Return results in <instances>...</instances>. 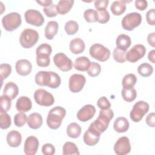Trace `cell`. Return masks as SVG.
<instances>
[{"instance_id": "cell-43", "label": "cell", "mask_w": 155, "mask_h": 155, "mask_svg": "<svg viewBox=\"0 0 155 155\" xmlns=\"http://www.w3.org/2000/svg\"><path fill=\"white\" fill-rule=\"evenodd\" d=\"M12 99L6 95H1L0 97V105L1 109H2L5 111H8L11 108Z\"/></svg>"}, {"instance_id": "cell-46", "label": "cell", "mask_w": 155, "mask_h": 155, "mask_svg": "<svg viewBox=\"0 0 155 155\" xmlns=\"http://www.w3.org/2000/svg\"><path fill=\"white\" fill-rule=\"evenodd\" d=\"M97 105L101 110H106L110 108L111 104L105 96H102L98 99Z\"/></svg>"}, {"instance_id": "cell-9", "label": "cell", "mask_w": 155, "mask_h": 155, "mask_svg": "<svg viewBox=\"0 0 155 155\" xmlns=\"http://www.w3.org/2000/svg\"><path fill=\"white\" fill-rule=\"evenodd\" d=\"M33 96L36 104L41 106L49 107L54 103V98L52 94L43 88L37 89Z\"/></svg>"}, {"instance_id": "cell-39", "label": "cell", "mask_w": 155, "mask_h": 155, "mask_svg": "<svg viewBox=\"0 0 155 155\" xmlns=\"http://www.w3.org/2000/svg\"><path fill=\"white\" fill-rule=\"evenodd\" d=\"M84 18L88 22H95L97 21V12L93 8L86 10L84 12Z\"/></svg>"}, {"instance_id": "cell-41", "label": "cell", "mask_w": 155, "mask_h": 155, "mask_svg": "<svg viewBox=\"0 0 155 155\" xmlns=\"http://www.w3.org/2000/svg\"><path fill=\"white\" fill-rule=\"evenodd\" d=\"M12 73V67L8 64H1L0 65V78L1 85L3 81L5 79Z\"/></svg>"}, {"instance_id": "cell-47", "label": "cell", "mask_w": 155, "mask_h": 155, "mask_svg": "<svg viewBox=\"0 0 155 155\" xmlns=\"http://www.w3.org/2000/svg\"><path fill=\"white\" fill-rule=\"evenodd\" d=\"M42 153L44 155H53L55 153V148L51 143H45L42 147Z\"/></svg>"}, {"instance_id": "cell-14", "label": "cell", "mask_w": 155, "mask_h": 155, "mask_svg": "<svg viewBox=\"0 0 155 155\" xmlns=\"http://www.w3.org/2000/svg\"><path fill=\"white\" fill-rule=\"evenodd\" d=\"M131 147L128 137L122 136L119 137L114 145V151L117 155H125L131 151Z\"/></svg>"}, {"instance_id": "cell-49", "label": "cell", "mask_w": 155, "mask_h": 155, "mask_svg": "<svg viewBox=\"0 0 155 155\" xmlns=\"http://www.w3.org/2000/svg\"><path fill=\"white\" fill-rule=\"evenodd\" d=\"M154 8H151L146 13L147 22L151 25H154Z\"/></svg>"}, {"instance_id": "cell-51", "label": "cell", "mask_w": 155, "mask_h": 155, "mask_svg": "<svg viewBox=\"0 0 155 155\" xmlns=\"http://www.w3.org/2000/svg\"><path fill=\"white\" fill-rule=\"evenodd\" d=\"M147 124L151 127H155V114L154 113L152 112L148 114L145 119Z\"/></svg>"}, {"instance_id": "cell-17", "label": "cell", "mask_w": 155, "mask_h": 155, "mask_svg": "<svg viewBox=\"0 0 155 155\" xmlns=\"http://www.w3.org/2000/svg\"><path fill=\"white\" fill-rule=\"evenodd\" d=\"M16 73L22 76L28 75L32 70V65L27 59H19L15 64Z\"/></svg>"}, {"instance_id": "cell-24", "label": "cell", "mask_w": 155, "mask_h": 155, "mask_svg": "<svg viewBox=\"0 0 155 155\" xmlns=\"http://www.w3.org/2000/svg\"><path fill=\"white\" fill-rule=\"evenodd\" d=\"M59 28V24L56 21H49L44 30L45 38L48 40H51L56 36Z\"/></svg>"}, {"instance_id": "cell-31", "label": "cell", "mask_w": 155, "mask_h": 155, "mask_svg": "<svg viewBox=\"0 0 155 155\" xmlns=\"http://www.w3.org/2000/svg\"><path fill=\"white\" fill-rule=\"evenodd\" d=\"M121 95L126 102L133 101L137 96L136 90L133 87H123L121 91Z\"/></svg>"}, {"instance_id": "cell-37", "label": "cell", "mask_w": 155, "mask_h": 155, "mask_svg": "<svg viewBox=\"0 0 155 155\" xmlns=\"http://www.w3.org/2000/svg\"><path fill=\"white\" fill-rule=\"evenodd\" d=\"M64 29L68 35H73L79 30V25L75 21L70 20L65 23Z\"/></svg>"}, {"instance_id": "cell-11", "label": "cell", "mask_w": 155, "mask_h": 155, "mask_svg": "<svg viewBox=\"0 0 155 155\" xmlns=\"http://www.w3.org/2000/svg\"><path fill=\"white\" fill-rule=\"evenodd\" d=\"M24 17L27 23L36 27L42 26L45 21L42 13L35 9L27 10L24 13Z\"/></svg>"}, {"instance_id": "cell-12", "label": "cell", "mask_w": 155, "mask_h": 155, "mask_svg": "<svg viewBox=\"0 0 155 155\" xmlns=\"http://www.w3.org/2000/svg\"><path fill=\"white\" fill-rule=\"evenodd\" d=\"M85 83L86 78L84 75L81 74H73L69 78V90L74 93H78L82 90Z\"/></svg>"}, {"instance_id": "cell-2", "label": "cell", "mask_w": 155, "mask_h": 155, "mask_svg": "<svg viewBox=\"0 0 155 155\" xmlns=\"http://www.w3.org/2000/svg\"><path fill=\"white\" fill-rule=\"evenodd\" d=\"M113 117L114 113L111 109L101 110L99 116L94 122L90 124L89 127L101 134L108 128L109 123Z\"/></svg>"}, {"instance_id": "cell-34", "label": "cell", "mask_w": 155, "mask_h": 155, "mask_svg": "<svg viewBox=\"0 0 155 155\" xmlns=\"http://www.w3.org/2000/svg\"><path fill=\"white\" fill-rule=\"evenodd\" d=\"M137 72L142 77H148L153 74V66L148 63H142L139 65Z\"/></svg>"}, {"instance_id": "cell-53", "label": "cell", "mask_w": 155, "mask_h": 155, "mask_svg": "<svg viewBox=\"0 0 155 155\" xmlns=\"http://www.w3.org/2000/svg\"><path fill=\"white\" fill-rule=\"evenodd\" d=\"M36 2L38 3L40 5L43 6L44 7H48L53 4V1L51 0H44V1H36Z\"/></svg>"}, {"instance_id": "cell-5", "label": "cell", "mask_w": 155, "mask_h": 155, "mask_svg": "<svg viewBox=\"0 0 155 155\" xmlns=\"http://www.w3.org/2000/svg\"><path fill=\"white\" fill-rule=\"evenodd\" d=\"M21 16L17 12H11L2 18V26L7 31L15 30L21 25Z\"/></svg>"}, {"instance_id": "cell-19", "label": "cell", "mask_w": 155, "mask_h": 155, "mask_svg": "<svg viewBox=\"0 0 155 155\" xmlns=\"http://www.w3.org/2000/svg\"><path fill=\"white\" fill-rule=\"evenodd\" d=\"M6 140L8 145L13 148L18 147L22 142L21 134L16 130L10 131L6 137Z\"/></svg>"}, {"instance_id": "cell-25", "label": "cell", "mask_w": 155, "mask_h": 155, "mask_svg": "<svg viewBox=\"0 0 155 155\" xmlns=\"http://www.w3.org/2000/svg\"><path fill=\"white\" fill-rule=\"evenodd\" d=\"M19 93V88L18 85L13 82H7L3 90V94L8 96L12 100L14 99Z\"/></svg>"}, {"instance_id": "cell-10", "label": "cell", "mask_w": 155, "mask_h": 155, "mask_svg": "<svg viewBox=\"0 0 155 155\" xmlns=\"http://www.w3.org/2000/svg\"><path fill=\"white\" fill-rule=\"evenodd\" d=\"M54 65L62 71H68L73 68V62L67 55L62 52L56 53L53 58Z\"/></svg>"}, {"instance_id": "cell-15", "label": "cell", "mask_w": 155, "mask_h": 155, "mask_svg": "<svg viewBox=\"0 0 155 155\" xmlns=\"http://www.w3.org/2000/svg\"><path fill=\"white\" fill-rule=\"evenodd\" d=\"M96 113V108L91 104L83 106L77 113L76 117L81 122H87L93 117Z\"/></svg>"}, {"instance_id": "cell-1", "label": "cell", "mask_w": 155, "mask_h": 155, "mask_svg": "<svg viewBox=\"0 0 155 155\" xmlns=\"http://www.w3.org/2000/svg\"><path fill=\"white\" fill-rule=\"evenodd\" d=\"M36 84L39 86H47L51 88H57L61 83L58 74L50 71H39L35 76Z\"/></svg>"}, {"instance_id": "cell-20", "label": "cell", "mask_w": 155, "mask_h": 155, "mask_svg": "<svg viewBox=\"0 0 155 155\" xmlns=\"http://www.w3.org/2000/svg\"><path fill=\"white\" fill-rule=\"evenodd\" d=\"M31 101L29 97L27 96H21L16 101V108L19 112H27L31 110Z\"/></svg>"}, {"instance_id": "cell-54", "label": "cell", "mask_w": 155, "mask_h": 155, "mask_svg": "<svg viewBox=\"0 0 155 155\" xmlns=\"http://www.w3.org/2000/svg\"><path fill=\"white\" fill-rule=\"evenodd\" d=\"M154 54H155V51L154 50H151L148 54V60L151 62L153 64H154L155 63V61H154Z\"/></svg>"}, {"instance_id": "cell-18", "label": "cell", "mask_w": 155, "mask_h": 155, "mask_svg": "<svg viewBox=\"0 0 155 155\" xmlns=\"http://www.w3.org/2000/svg\"><path fill=\"white\" fill-rule=\"evenodd\" d=\"M101 134L90 127L85 131L83 136L84 143L88 146H94L97 144L100 139Z\"/></svg>"}, {"instance_id": "cell-44", "label": "cell", "mask_w": 155, "mask_h": 155, "mask_svg": "<svg viewBox=\"0 0 155 155\" xmlns=\"http://www.w3.org/2000/svg\"><path fill=\"white\" fill-rule=\"evenodd\" d=\"M97 12V22L101 24H105L108 22L110 16L106 9L98 10Z\"/></svg>"}, {"instance_id": "cell-45", "label": "cell", "mask_w": 155, "mask_h": 155, "mask_svg": "<svg viewBox=\"0 0 155 155\" xmlns=\"http://www.w3.org/2000/svg\"><path fill=\"white\" fill-rule=\"evenodd\" d=\"M43 11L45 15L49 18L55 17L58 14L56 10V5H55L54 4H52L48 7H44Z\"/></svg>"}, {"instance_id": "cell-30", "label": "cell", "mask_w": 155, "mask_h": 155, "mask_svg": "<svg viewBox=\"0 0 155 155\" xmlns=\"http://www.w3.org/2000/svg\"><path fill=\"white\" fill-rule=\"evenodd\" d=\"M81 127L76 122H71L67 127V134L68 137L76 139L79 137L81 133Z\"/></svg>"}, {"instance_id": "cell-35", "label": "cell", "mask_w": 155, "mask_h": 155, "mask_svg": "<svg viewBox=\"0 0 155 155\" xmlns=\"http://www.w3.org/2000/svg\"><path fill=\"white\" fill-rule=\"evenodd\" d=\"M36 64L40 67H47L50 65V55L46 53H36Z\"/></svg>"}, {"instance_id": "cell-29", "label": "cell", "mask_w": 155, "mask_h": 155, "mask_svg": "<svg viewBox=\"0 0 155 155\" xmlns=\"http://www.w3.org/2000/svg\"><path fill=\"white\" fill-rule=\"evenodd\" d=\"M74 4L73 0H61L56 5L58 13L65 15L70 12Z\"/></svg>"}, {"instance_id": "cell-7", "label": "cell", "mask_w": 155, "mask_h": 155, "mask_svg": "<svg viewBox=\"0 0 155 155\" xmlns=\"http://www.w3.org/2000/svg\"><path fill=\"white\" fill-rule=\"evenodd\" d=\"M89 53L93 58L101 62L107 61L111 54L110 50L108 48L99 43H96L91 45Z\"/></svg>"}, {"instance_id": "cell-38", "label": "cell", "mask_w": 155, "mask_h": 155, "mask_svg": "<svg viewBox=\"0 0 155 155\" xmlns=\"http://www.w3.org/2000/svg\"><path fill=\"white\" fill-rule=\"evenodd\" d=\"M127 51L118 48L117 47L114 48L113 51V57L115 61L119 63H124L126 61Z\"/></svg>"}, {"instance_id": "cell-42", "label": "cell", "mask_w": 155, "mask_h": 155, "mask_svg": "<svg viewBox=\"0 0 155 155\" xmlns=\"http://www.w3.org/2000/svg\"><path fill=\"white\" fill-rule=\"evenodd\" d=\"M27 121V115L23 113L20 112L16 114L14 116V124L18 127H22Z\"/></svg>"}, {"instance_id": "cell-33", "label": "cell", "mask_w": 155, "mask_h": 155, "mask_svg": "<svg viewBox=\"0 0 155 155\" xmlns=\"http://www.w3.org/2000/svg\"><path fill=\"white\" fill-rule=\"evenodd\" d=\"M12 120L10 116L2 109H0V127L1 129H7L11 126Z\"/></svg>"}, {"instance_id": "cell-23", "label": "cell", "mask_w": 155, "mask_h": 155, "mask_svg": "<svg viewBox=\"0 0 155 155\" xmlns=\"http://www.w3.org/2000/svg\"><path fill=\"white\" fill-rule=\"evenodd\" d=\"M114 130L119 133L126 132L129 128V122L127 118L119 117L116 118L113 124Z\"/></svg>"}, {"instance_id": "cell-6", "label": "cell", "mask_w": 155, "mask_h": 155, "mask_svg": "<svg viewBox=\"0 0 155 155\" xmlns=\"http://www.w3.org/2000/svg\"><path fill=\"white\" fill-rule=\"evenodd\" d=\"M149 108L150 105L147 102L143 101H137L134 104L130 113V119L134 122H139L148 113Z\"/></svg>"}, {"instance_id": "cell-48", "label": "cell", "mask_w": 155, "mask_h": 155, "mask_svg": "<svg viewBox=\"0 0 155 155\" xmlns=\"http://www.w3.org/2000/svg\"><path fill=\"white\" fill-rule=\"evenodd\" d=\"M109 3L108 0H96L94 2V5L97 11L106 9Z\"/></svg>"}, {"instance_id": "cell-40", "label": "cell", "mask_w": 155, "mask_h": 155, "mask_svg": "<svg viewBox=\"0 0 155 155\" xmlns=\"http://www.w3.org/2000/svg\"><path fill=\"white\" fill-rule=\"evenodd\" d=\"M88 75L91 77L97 76L101 71V67L99 64L96 62H92L90 63L88 70L86 71Z\"/></svg>"}, {"instance_id": "cell-28", "label": "cell", "mask_w": 155, "mask_h": 155, "mask_svg": "<svg viewBox=\"0 0 155 155\" xmlns=\"http://www.w3.org/2000/svg\"><path fill=\"white\" fill-rule=\"evenodd\" d=\"M91 62L86 56H79L77 58L74 62V67L76 70L85 71L88 70Z\"/></svg>"}, {"instance_id": "cell-16", "label": "cell", "mask_w": 155, "mask_h": 155, "mask_svg": "<svg viewBox=\"0 0 155 155\" xmlns=\"http://www.w3.org/2000/svg\"><path fill=\"white\" fill-rule=\"evenodd\" d=\"M39 142L38 138L34 136L27 137L24 145V152L26 155H35L38 150Z\"/></svg>"}, {"instance_id": "cell-21", "label": "cell", "mask_w": 155, "mask_h": 155, "mask_svg": "<svg viewBox=\"0 0 155 155\" xmlns=\"http://www.w3.org/2000/svg\"><path fill=\"white\" fill-rule=\"evenodd\" d=\"M85 48V44L84 41L79 38H75L73 39L69 44L70 50L74 54L82 53L84 51Z\"/></svg>"}, {"instance_id": "cell-36", "label": "cell", "mask_w": 155, "mask_h": 155, "mask_svg": "<svg viewBox=\"0 0 155 155\" xmlns=\"http://www.w3.org/2000/svg\"><path fill=\"white\" fill-rule=\"evenodd\" d=\"M137 82V77L134 74L129 73L125 75L122 81L123 87H133Z\"/></svg>"}, {"instance_id": "cell-52", "label": "cell", "mask_w": 155, "mask_h": 155, "mask_svg": "<svg viewBox=\"0 0 155 155\" xmlns=\"http://www.w3.org/2000/svg\"><path fill=\"white\" fill-rule=\"evenodd\" d=\"M154 32L149 33L148 36H147V42L148 43V44L153 47H155V39H154Z\"/></svg>"}, {"instance_id": "cell-8", "label": "cell", "mask_w": 155, "mask_h": 155, "mask_svg": "<svg viewBox=\"0 0 155 155\" xmlns=\"http://www.w3.org/2000/svg\"><path fill=\"white\" fill-rule=\"evenodd\" d=\"M142 16L137 12H131L127 14L121 22L122 28L127 31H132L142 22Z\"/></svg>"}, {"instance_id": "cell-50", "label": "cell", "mask_w": 155, "mask_h": 155, "mask_svg": "<svg viewBox=\"0 0 155 155\" xmlns=\"http://www.w3.org/2000/svg\"><path fill=\"white\" fill-rule=\"evenodd\" d=\"M134 4L136 8L140 11L145 10L148 6V2L145 0H136L134 2Z\"/></svg>"}, {"instance_id": "cell-26", "label": "cell", "mask_w": 155, "mask_h": 155, "mask_svg": "<svg viewBox=\"0 0 155 155\" xmlns=\"http://www.w3.org/2000/svg\"><path fill=\"white\" fill-rule=\"evenodd\" d=\"M127 1L125 0L122 1H114L110 5V10L112 13L116 16H119L123 14L127 8L126 2Z\"/></svg>"}, {"instance_id": "cell-4", "label": "cell", "mask_w": 155, "mask_h": 155, "mask_svg": "<svg viewBox=\"0 0 155 155\" xmlns=\"http://www.w3.org/2000/svg\"><path fill=\"white\" fill-rule=\"evenodd\" d=\"M39 38V35L36 30L27 28L21 32L19 37V42L22 47L30 48L36 44Z\"/></svg>"}, {"instance_id": "cell-32", "label": "cell", "mask_w": 155, "mask_h": 155, "mask_svg": "<svg viewBox=\"0 0 155 155\" xmlns=\"http://www.w3.org/2000/svg\"><path fill=\"white\" fill-rule=\"evenodd\" d=\"M62 154L64 155H79L80 153L76 145L74 143L71 142H66L62 147Z\"/></svg>"}, {"instance_id": "cell-13", "label": "cell", "mask_w": 155, "mask_h": 155, "mask_svg": "<svg viewBox=\"0 0 155 155\" xmlns=\"http://www.w3.org/2000/svg\"><path fill=\"white\" fill-rule=\"evenodd\" d=\"M146 48L142 44H136L127 52L126 58L130 62H136L145 54Z\"/></svg>"}, {"instance_id": "cell-27", "label": "cell", "mask_w": 155, "mask_h": 155, "mask_svg": "<svg viewBox=\"0 0 155 155\" xmlns=\"http://www.w3.org/2000/svg\"><path fill=\"white\" fill-rule=\"evenodd\" d=\"M116 44L118 48L127 51L131 44V40L128 35L120 34L116 38Z\"/></svg>"}, {"instance_id": "cell-3", "label": "cell", "mask_w": 155, "mask_h": 155, "mask_svg": "<svg viewBox=\"0 0 155 155\" xmlns=\"http://www.w3.org/2000/svg\"><path fill=\"white\" fill-rule=\"evenodd\" d=\"M66 115V110L64 108L56 106L51 108L47 117V124L48 127L52 130H56L60 127L62 119Z\"/></svg>"}, {"instance_id": "cell-22", "label": "cell", "mask_w": 155, "mask_h": 155, "mask_svg": "<svg viewBox=\"0 0 155 155\" xmlns=\"http://www.w3.org/2000/svg\"><path fill=\"white\" fill-rule=\"evenodd\" d=\"M42 116L36 112L30 114L27 117V125L31 129L36 130L42 126Z\"/></svg>"}]
</instances>
